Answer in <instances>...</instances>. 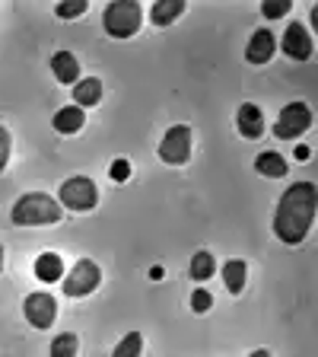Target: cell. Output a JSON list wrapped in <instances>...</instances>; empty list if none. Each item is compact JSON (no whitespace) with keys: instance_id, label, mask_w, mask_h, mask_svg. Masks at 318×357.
Segmentation results:
<instances>
[{"instance_id":"cell-13","label":"cell","mask_w":318,"mask_h":357,"mask_svg":"<svg viewBox=\"0 0 318 357\" xmlns=\"http://www.w3.org/2000/svg\"><path fill=\"white\" fill-rule=\"evenodd\" d=\"M51 125H54L58 134H77L83 125H86V112H83L80 105H67V109L54 112Z\"/></svg>"},{"instance_id":"cell-18","label":"cell","mask_w":318,"mask_h":357,"mask_svg":"<svg viewBox=\"0 0 318 357\" xmlns=\"http://www.w3.org/2000/svg\"><path fill=\"white\" fill-rule=\"evenodd\" d=\"M223 281H226V290L230 294H242L245 281H248V265L242 259H232L223 265Z\"/></svg>"},{"instance_id":"cell-19","label":"cell","mask_w":318,"mask_h":357,"mask_svg":"<svg viewBox=\"0 0 318 357\" xmlns=\"http://www.w3.org/2000/svg\"><path fill=\"white\" fill-rule=\"evenodd\" d=\"M188 271H191L194 281H207V278H214V271H216L214 255H210V252H198L191 259V268H188Z\"/></svg>"},{"instance_id":"cell-22","label":"cell","mask_w":318,"mask_h":357,"mask_svg":"<svg viewBox=\"0 0 318 357\" xmlns=\"http://www.w3.org/2000/svg\"><path fill=\"white\" fill-rule=\"evenodd\" d=\"M289 7H293L289 0H264V3H261V13H264L267 20H277V16H287Z\"/></svg>"},{"instance_id":"cell-2","label":"cell","mask_w":318,"mask_h":357,"mask_svg":"<svg viewBox=\"0 0 318 357\" xmlns=\"http://www.w3.org/2000/svg\"><path fill=\"white\" fill-rule=\"evenodd\" d=\"M10 217H13L16 227H35V223H58L61 217H64V208H61V204L51 198V195H45V192H29V195H22V198L13 204Z\"/></svg>"},{"instance_id":"cell-8","label":"cell","mask_w":318,"mask_h":357,"mask_svg":"<svg viewBox=\"0 0 318 357\" xmlns=\"http://www.w3.org/2000/svg\"><path fill=\"white\" fill-rule=\"evenodd\" d=\"M22 312H26L29 326L51 328L54 319H58V303H54L51 294H29V297H26V303H22Z\"/></svg>"},{"instance_id":"cell-20","label":"cell","mask_w":318,"mask_h":357,"mask_svg":"<svg viewBox=\"0 0 318 357\" xmlns=\"http://www.w3.org/2000/svg\"><path fill=\"white\" fill-rule=\"evenodd\" d=\"M51 357H77V335L74 332H64L58 335L51 342V351H48Z\"/></svg>"},{"instance_id":"cell-23","label":"cell","mask_w":318,"mask_h":357,"mask_svg":"<svg viewBox=\"0 0 318 357\" xmlns=\"http://www.w3.org/2000/svg\"><path fill=\"white\" fill-rule=\"evenodd\" d=\"M54 13H58L61 20H77V16L86 13V0H74V3H58V7H54Z\"/></svg>"},{"instance_id":"cell-4","label":"cell","mask_w":318,"mask_h":357,"mask_svg":"<svg viewBox=\"0 0 318 357\" xmlns=\"http://www.w3.org/2000/svg\"><path fill=\"white\" fill-rule=\"evenodd\" d=\"M99 201V192H96V182L86 176H74L67 178L61 185V208H70V211H93Z\"/></svg>"},{"instance_id":"cell-15","label":"cell","mask_w":318,"mask_h":357,"mask_svg":"<svg viewBox=\"0 0 318 357\" xmlns=\"http://www.w3.org/2000/svg\"><path fill=\"white\" fill-rule=\"evenodd\" d=\"M35 278L45 281V284L61 281V278H64V261H61V255H54V252L38 255L35 259Z\"/></svg>"},{"instance_id":"cell-9","label":"cell","mask_w":318,"mask_h":357,"mask_svg":"<svg viewBox=\"0 0 318 357\" xmlns=\"http://www.w3.org/2000/svg\"><path fill=\"white\" fill-rule=\"evenodd\" d=\"M280 48H283V54L293 61H309L312 52H315L309 29L299 26V22H289L287 26V32H283V38H280Z\"/></svg>"},{"instance_id":"cell-28","label":"cell","mask_w":318,"mask_h":357,"mask_svg":"<svg viewBox=\"0 0 318 357\" xmlns=\"http://www.w3.org/2000/svg\"><path fill=\"white\" fill-rule=\"evenodd\" d=\"M248 357H271V351H267V348H258V351H252Z\"/></svg>"},{"instance_id":"cell-25","label":"cell","mask_w":318,"mask_h":357,"mask_svg":"<svg viewBox=\"0 0 318 357\" xmlns=\"http://www.w3.org/2000/svg\"><path fill=\"white\" fill-rule=\"evenodd\" d=\"M7 160H10V131L0 125V172L7 169Z\"/></svg>"},{"instance_id":"cell-12","label":"cell","mask_w":318,"mask_h":357,"mask_svg":"<svg viewBox=\"0 0 318 357\" xmlns=\"http://www.w3.org/2000/svg\"><path fill=\"white\" fill-rule=\"evenodd\" d=\"M51 74L58 77V83L70 86V83L80 80V61H77L70 52H58L51 58Z\"/></svg>"},{"instance_id":"cell-16","label":"cell","mask_w":318,"mask_h":357,"mask_svg":"<svg viewBox=\"0 0 318 357\" xmlns=\"http://www.w3.org/2000/svg\"><path fill=\"white\" fill-rule=\"evenodd\" d=\"M99 99H102V83H99V77H86V80L74 83V102L80 105V109L96 105Z\"/></svg>"},{"instance_id":"cell-21","label":"cell","mask_w":318,"mask_h":357,"mask_svg":"<svg viewBox=\"0 0 318 357\" xmlns=\"http://www.w3.org/2000/svg\"><path fill=\"white\" fill-rule=\"evenodd\" d=\"M141 348H143V335L141 332H131L121 338V344L115 348L111 357H141Z\"/></svg>"},{"instance_id":"cell-7","label":"cell","mask_w":318,"mask_h":357,"mask_svg":"<svg viewBox=\"0 0 318 357\" xmlns=\"http://www.w3.org/2000/svg\"><path fill=\"white\" fill-rule=\"evenodd\" d=\"M312 128V112L305 102H289L280 109V115H277L274 121V134L277 137H283V141H293V137H299L303 131H309Z\"/></svg>"},{"instance_id":"cell-6","label":"cell","mask_w":318,"mask_h":357,"mask_svg":"<svg viewBox=\"0 0 318 357\" xmlns=\"http://www.w3.org/2000/svg\"><path fill=\"white\" fill-rule=\"evenodd\" d=\"M64 284V294L67 297H86V294H93V290L102 284V271H99L96 261H89V259H80L74 268H70V275H67Z\"/></svg>"},{"instance_id":"cell-24","label":"cell","mask_w":318,"mask_h":357,"mask_svg":"<svg viewBox=\"0 0 318 357\" xmlns=\"http://www.w3.org/2000/svg\"><path fill=\"white\" fill-rule=\"evenodd\" d=\"M210 306H214V297H210L207 290H204V287H198V290H194V297H191V310L200 316V312H207Z\"/></svg>"},{"instance_id":"cell-14","label":"cell","mask_w":318,"mask_h":357,"mask_svg":"<svg viewBox=\"0 0 318 357\" xmlns=\"http://www.w3.org/2000/svg\"><path fill=\"white\" fill-rule=\"evenodd\" d=\"M182 13H185V0H156L150 10V20H153V26H172Z\"/></svg>"},{"instance_id":"cell-1","label":"cell","mask_w":318,"mask_h":357,"mask_svg":"<svg viewBox=\"0 0 318 357\" xmlns=\"http://www.w3.org/2000/svg\"><path fill=\"white\" fill-rule=\"evenodd\" d=\"M315 204H318V192L312 182H296L280 195L274 214V233L280 243L287 245H299L309 236V227L315 220Z\"/></svg>"},{"instance_id":"cell-3","label":"cell","mask_w":318,"mask_h":357,"mask_svg":"<svg viewBox=\"0 0 318 357\" xmlns=\"http://www.w3.org/2000/svg\"><path fill=\"white\" fill-rule=\"evenodd\" d=\"M102 26L111 38H131L143 26V10L137 0H115L102 13Z\"/></svg>"},{"instance_id":"cell-27","label":"cell","mask_w":318,"mask_h":357,"mask_svg":"<svg viewBox=\"0 0 318 357\" xmlns=\"http://www.w3.org/2000/svg\"><path fill=\"white\" fill-rule=\"evenodd\" d=\"M309 153H312L309 147H296V160H309Z\"/></svg>"},{"instance_id":"cell-29","label":"cell","mask_w":318,"mask_h":357,"mask_svg":"<svg viewBox=\"0 0 318 357\" xmlns=\"http://www.w3.org/2000/svg\"><path fill=\"white\" fill-rule=\"evenodd\" d=\"M0 271H3V245H0Z\"/></svg>"},{"instance_id":"cell-26","label":"cell","mask_w":318,"mask_h":357,"mask_svg":"<svg viewBox=\"0 0 318 357\" xmlns=\"http://www.w3.org/2000/svg\"><path fill=\"white\" fill-rule=\"evenodd\" d=\"M111 178H115V182H127V178H131V163H127V160H115V163H111Z\"/></svg>"},{"instance_id":"cell-5","label":"cell","mask_w":318,"mask_h":357,"mask_svg":"<svg viewBox=\"0 0 318 357\" xmlns=\"http://www.w3.org/2000/svg\"><path fill=\"white\" fill-rule=\"evenodd\" d=\"M159 160L166 166H185L191 160V128L188 125L169 128L163 144H159Z\"/></svg>"},{"instance_id":"cell-17","label":"cell","mask_w":318,"mask_h":357,"mask_svg":"<svg viewBox=\"0 0 318 357\" xmlns=\"http://www.w3.org/2000/svg\"><path fill=\"white\" fill-rule=\"evenodd\" d=\"M255 169L267 178H283L287 176V160L280 153H274V150H264V153L255 156Z\"/></svg>"},{"instance_id":"cell-10","label":"cell","mask_w":318,"mask_h":357,"mask_svg":"<svg viewBox=\"0 0 318 357\" xmlns=\"http://www.w3.org/2000/svg\"><path fill=\"white\" fill-rule=\"evenodd\" d=\"M277 52V38L271 29H258L252 36V42H248V52H245V61L248 64H267V61L274 58Z\"/></svg>"},{"instance_id":"cell-11","label":"cell","mask_w":318,"mask_h":357,"mask_svg":"<svg viewBox=\"0 0 318 357\" xmlns=\"http://www.w3.org/2000/svg\"><path fill=\"white\" fill-rule=\"evenodd\" d=\"M236 125H239V134L248 137V141H258L261 134H264V115H261L258 105L245 102L242 109L236 112Z\"/></svg>"}]
</instances>
